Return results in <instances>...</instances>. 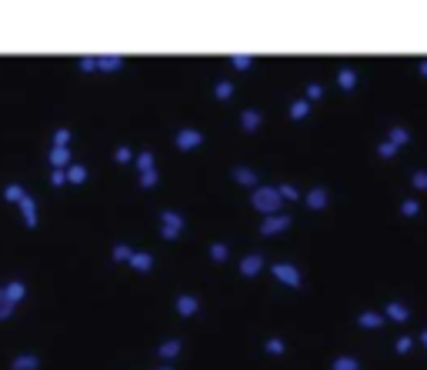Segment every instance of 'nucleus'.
<instances>
[{
  "instance_id": "f257e3e1",
  "label": "nucleus",
  "mask_w": 427,
  "mask_h": 370,
  "mask_svg": "<svg viewBox=\"0 0 427 370\" xmlns=\"http://www.w3.org/2000/svg\"><path fill=\"white\" fill-rule=\"evenodd\" d=\"M160 223H164V237H167V240H177V234H180V227H184V217L174 214V210H164V214H160Z\"/></svg>"
},
{
  "instance_id": "f03ea898",
  "label": "nucleus",
  "mask_w": 427,
  "mask_h": 370,
  "mask_svg": "<svg viewBox=\"0 0 427 370\" xmlns=\"http://www.w3.org/2000/svg\"><path fill=\"white\" fill-rule=\"evenodd\" d=\"M0 294L7 297V300H10V304H20V300H23V297H27V287H23V283H20V280H10V283H7V287H3V290H0Z\"/></svg>"
},
{
  "instance_id": "7ed1b4c3",
  "label": "nucleus",
  "mask_w": 427,
  "mask_h": 370,
  "mask_svg": "<svg viewBox=\"0 0 427 370\" xmlns=\"http://www.w3.org/2000/svg\"><path fill=\"white\" fill-rule=\"evenodd\" d=\"M201 140H204L201 130H180V133H177V147H197Z\"/></svg>"
},
{
  "instance_id": "20e7f679",
  "label": "nucleus",
  "mask_w": 427,
  "mask_h": 370,
  "mask_svg": "<svg viewBox=\"0 0 427 370\" xmlns=\"http://www.w3.org/2000/svg\"><path fill=\"white\" fill-rule=\"evenodd\" d=\"M20 210H23L27 227H34V223H37V204H34V197H23V200H20Z\"/></svg>"
},
{
  "instance_id": "39448f33",
  "label": "nucleus",
  "mask_w": 427,
  "mask_h": 370,
  "mask_svg": "<svg viewBox=\"0 0 427 370\" xmlns=\"http://www.w3.org/2000/svg\"><path fill=\"white\" fill-rule=\"evenodd\" d=\"M40 360L34 357V353H20V357H14V370H37Z\"/></svg>"
},
{
  "instance_id": "423d86ee",
  "label": "nucleus",
  "mask_w": 427,
  "mask_h": 370,
  "mask_svg": "<svg viewBox=\"0 0 427 370\" xmlns=\"http://www.w3.org/2000/svg\"><path fill=\"white\" fill-rule=\"evenodd\" d=\"M177 310L184 317H194L197 314V300H194V297H177Z\"/></svg>"
},
{
  "instance_id": "0eeeda50",
  "label": "nucleus",
  "mask_w": 427,
  "mask_h": 370,
  "mask_svg": "<svg viewBox=\"0 0 427 370\" xmlns=\"http://www.w3.org/2000/svg\"><path fill=\"white\" fill-rule=\"evenodd\" d=\"M130 267H137V270H150L154 267V260H150V254H130V260H127Z\"/></svg>"
},
{
  "instance_id": "6e6552de",
  "label": "nucleus",
  "mask_w": 427,
  "mask_h": 370,
  "mask_svg": "<svg viewBox=\"0 0 427 370\" xmlns=\"http://www.w3.org/2000/svg\"><path fill=\"white\" fill-rule=\"evenodd\" d=\"M254 204H257V207H267V210H274V207H277V200H274V194L257 190V194H254Z\"/></svg>"
},
{
  "instance_id": "1a4fd4ad",
  "label": "nucleus",
  "mask_w": 427,
  "mask_h": 370,
  "mask_svg": "<svg viewBox=\"0 0 427 370\" xmlns=\"http://www.w3.org/2000/svg\"><path fill=\"white\" fill-rule=\"evenodd\" d=\"M50 164H57V167L70 164V153H67V147H54V150H50Z\"/></svg>"
},
{
  "instance_id": "9d476101",
  "label": "nucleus",
  "mask_w": 427,
  "mask_h": 370,
  "mask_svg": "<svg viewBox=\"0 0 427 370\" xmlns=\"http://www.w3.org/2000/svg\"><path fill=\"white\" fill-rule=\"evenodd\" d=\"M260 263H264V260H260L257 254H254V257H247V260L241 263V274H247V277H250V274H257V270H260Z\"/></svg>"
},
{
  "instance_id": "9b49d317",
  "label": "nucleus",
  "mask_w": 427,
  "mask_h": 370,
  "mask_svg": "<svg viewBox=\"0 0 427 370\" xmlns=\"http://www.w3.org/2000/svg\"><path fill=\"white\" fill-rule=\"evenodd\" d=\"M157 353L167 357V360H170V357H177V353H180V340H167V344H160V350H157Z\"/></svg>"
},
{
  "instance_id": "f8f14e48",
  "label": "nucleus",
  "mask_w": 427,
  "mask_h": 370,
  "mask_svg": "<svg viewBox=\"0 0 427 370\" xmlns=\"http://www.w3.org/2000/svg\"><path fill=\"white\" fill-rule=\"evenodd\" d=\"M120 64H124L120 57H104V60H97V67H100V70H117Z\"/></svg>"
},
{
  "instance_id": "ddd939ff",
  "label": "nucleus",
  "mask_w": 427,
  "mask_h": 370,
  "mask_svg": "<svg viewBox=\"0 0 427 370\" xmlns=\"http://www.w3.org/2000/svg\"><path fill=\"white\" fill-rule=\"evenodd\" d=\"M67 180H74V184H84V180H87V170H84V167H70V170H67Z\"/></svg>"
},
{
  "instance_id": "4468645a",
  "label": "nucleus",
  "mask_w": 427,
  "mask_h": 370,
  "mask_svg": "<svg viewBox=\"0 0 427 370\" xmlns=\"http://www.w3.org/2000/svg\"><path fill=\"white\" fill-rule=\"evenodd\" d=\"M241 120H244V127H247V130H257V124H260V113L247 110V113H244V117H241Z\"/></svg>"
},
{
  "instance_id": "2eb2a0df",
  "label": "nucleus",
  "mask_w": 427,
  "mask_h": 370,
  "mask_svg": "<svg viewBox=\"0 0 427 370\" xmlns=\"http://www.w3.org/2000/svg\"><path fill=\"white\" fill-rule=\"evenodd\" d=\"M234 180H241V184H257V177H254L250 170H241V167L234 170Z\"/></svg>"
},
{
  "instance_id": "dca6fc26",
  "label": "nucleus",
  "mask_w": 427,
  "mask_h": 370,
  "mask_svg": "<svg viewBox=\"0 0 427 370\" xmlns=\"http://www.w3.org/2000/svg\"><path fill=\"white\" fill-rule=\"evenodd\" d=\"M210 257L217 260V263H224V260H227V247H224V243H214V247H210Z\"/></svg>"
},
{
  "instance_id": "f3484780",
  "label": "nucleus",
  "mask_w": 427,
  "mask_h": 370,
  "mask_svg": "<svg viewBox=\"0 0 427 370\" xmlns=\"http://www.w3.org/2000/svg\"><path fill=\"white\" fill-rule=\"evenodd\" d=\"M10 314H14V304H10L7 297L0 294V320H3V317H10Z\"/></svg>"
},
{
  "instance_id": "a211bd4d",
  "label": "nucleus",
  "mask_w": 427,
  "mask_h": 370,
  "mask_svg": "<svg viewBox=\"0 0 427 370\" xmlns=\"http://www.w3.org/2000/svg\"><path fill=\"white\" fill-rule=\"evenodd\" d=\"M137 167H140V170H154V153H140Z\"/></svg>"
},
{
  "instance_id": "6ab92c4d",
  "label": "nucleus",
  "mask_w": 427,
  "mask_h": 370,
  "mask_svg": "<svg viewBox=\"0 0 427 370\" xmlns=\"http://www.w3.org/2000/svg\"><path fill=\"white\" fill-rule=\"evenodd\" d=\"M50 184H54V187H64V184H67V174H64V170H54V174H50Z\"/></svg>"
},
{
  "instance_id": "aec40b11",
  "label": "nucleus",
  "mask_w": 427,
  "mask_h": 370,
  "mask_svg": "<svg viewBox=\"0 0 427 370\" xmlns=\"http://www.w3.org/2000/svg\"><path fill=\"white\" fill-rule=\"evenodd\" d=\"M54 144H57V147H64V144H70V130H57Z\"/></svg>"
},
{
  "instance_id": "412c9836",
  "label": "nucleus",
  "mask_w": 427,
  "mask_h": 370,
  "mask_svg": "<svg viewBox=\"0 0 427 370\" xmlns=\"http://www.w3.org/2000/svg\"><path fill=\"white\" fill-rule=\"evenodd\" d=\"M230 93H234V87H230L227 80H224V84H217V97H221V100H227Z\"/></svg>"
},
{
  "instance_id": "4be33fe9",
  "label": "nucleus",
  "mask_w": 427,
  "mask_h": 370,
  "mask_svg": "<svg viewBox=\"0 0 427 370\" xmlns=\"http://www.w3.org/2000/svg\"><path fill=\"white\" fill-rule=\"evenodd\" d=\"M27 194L20 190V187H7V200H23Z\"/></svg>"
},
{
  "instance_id": "5701e85b",
  "label": "nucleus",
  "mask_w": 427,
  "mask_h": 370,
  "mask_svg": "<svg viewBox=\"0 0 427 370\" xmlns=\"http://www.w3.org/2000/svg\"><path fill=\"white\" fill-rule=\"evenodd\" d=\"M140 180H144V187H154V184H157V170H144Z\"/></svg>"
},
{
  "instance_id": "b1692460",
  "label": "nucleus",
  "mask_w": 427,
  "mask_h": 370,
  "mask_svg": "<svg viewBox=\"0 0 427 370\" xmlns=\"http://www.w3.org/2000/svg\"><path fill=\"white\" fill-rule=\"evenodd\" d=\"M130 254H134V250H130V247H124V243L113 250V257H117V260H130Z\"/></svg>"
},
{
  "instance_id": "393cba45",
  "label": "nucleus",
  "mask_w": 427,
  "mask_h": 370,
  "mask_svg": "<svg viewBox=\"0 0 427 370\" xmlns=\"http://www.w3.org/2000/svg\"><path fill=\"white\" fill-rule=\"evenodd\" d=\"M277 274L284 280H291V283H297V274H294V270H287V267H277Z\"/></svg>"
},
{
  "instance_id": "a878e982",
  "label": "nucleus",
  "mask_w": 427,
  "mask_h": 370,
  "mask_svg": "<svg viewBox=\"0 0 427 370\" xmlns=\"http://www.w3.org/2000/svg\"><path fill=\"white\" fill-rule=\"evenodd\" d=\"M284 223H287V220H267V223H264V234H270V230H280Z\"/></svg>"
},
{
  "instance_id": "bb28decb",
  "label": "nucleus",
  "mask_w": 427,
  "mask_h": 370,
  "mask_svg": "<svg viewBox=\"0 0 427 370\" xmlns=\"http://www.w3.org/2000/svg\"><path fill=\"white\" fill-rule=\"evenodd\" d=\"M117 160H120V164H130V147H120V150H117Z\"/></svg>"
},
{
  "instance_id": "cd10ccee",
  "label": "nucleus",
  "mask_w": 427,
  "mask_h": 370,
  "mask_svg": "<svg viewBox=\"0 0 427 370\" xmlns=\"http://www.w3.org/2000/svg\"><path fill=\"white\" fill-rule=\"evenodd\" d=\"M234 67H241V70H244V67H250V57H234Z\"/></svg>"
}]
</instances>
